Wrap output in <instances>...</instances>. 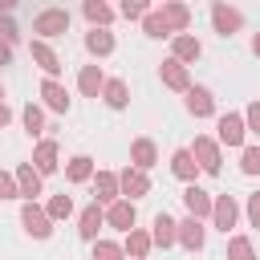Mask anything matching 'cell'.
Here are the masks:
<instances>
[{"instance_id": "6da1fadb", "label": "cell", "mask_w": 260, "mask_h": 260, "mask_svg": "<svg viewBox=\"0 0 260 260\" xmlns=\"http://www.w3.org/2000/svg\"><path fill=\"white\" fill-rule=\"evenodd\" d=\"M32 32H37V41L65 37V32H69V8H41V12L32 16Z\"/></svg>"}, {"instance_id": "7a4b0ae2", "label": "cell", "mask_w": 260, "mask_h": 260, "mask_svg": "<svg viewBox=\"0 0 260 260\" xmlns=\"http://www.w3.org/2000/svg\"><path fill=\"white\" fill-rule=\"evenodd\" d=\"M187 150L195 154V162H199V171H203V175H219V171H223V154H219V142H215V138L195 134V142H191Z\"/></svg>"}, {"instance_id": "3957f363", "label": "cell", "mask_w": 260, "mask_h": 260, "mask_svg": "<svg viewBox=\"0 0 260 260\" xmlns=\"http://www.w3.org/2000/svg\"><path fill=\"white\" fill-rule=\"evenodd\" d=\"M20 228H24L32 240H49V236H53V219H49V211H45L41 203H24V207H20Z\"/></svg>"}, {"instance_id": "277c9868", "label": "cell", "mask_w": 260, "mask_h": 260, "mask_svg": "<svg viewBox=\"0 0 260 260\" xmlns=\"http://www.w3.org/2000/svg\"><path fill=\"white\" fill-rule=\"evenodd\" d=\"M183 207H187V215H191V219H211L215 195H211V191H203L199 183H191V187L183 191Z\"/></svg>"}, {"instance_id": "5b68a950", "label": "cell", "mask_w": 260, "mask_h": 260, "mask_svg": "<svg viewBox=\"0 0 260 260\" xmlns=\"http://www.w3.org/2000/svg\"><path fill=\"white\" fill-rule=\"evenodd\" d=\"M211 24H215V32L219 37H236L240 28H244V12L240 8H228V4H211Z\"/></svg>"}, {"instance_id": "8992f818", "label": "cell", "mask_w": 260, "mask_h": 260, "mask_svg": "<svg viewBox=\"0 0 260 260\" xmlns=\"http://www.w3.org/2000/svg\"><path fill=\"white\" fill-rule=\"evenodd\" d=\"M219 138L215 142H223V146H240L244 150V138H248V126H244V114H219Z\"/></svg>"}, {"instance_id": "52a82bcc", "label": "cell", "mask_w": 260, "mask_h": 260, "mask_svg": "<svg viewBox=\"0 0 260 260\" xmlns=\"http://www.w3.org/2000/svg\"><path fill=\"white\" fill-rule=\"evenodd\" d=\"M240 223V203L232 195H215V207H211V228H219L223 236Z\"/></svg>"}, {"instance_id": "ba28073f", "label": "cell", "mask_w": 260, "mask_h": 260, "mask_svg": "<svg viewBox=\"0 0 260 260\" xmlns=\"http://www.w3.org/2000/svg\"><path fill=\"white\" fill-rule=\"evenodd\" d=\"M158 77H162V85L175 89V93H187V89H191V73H187V65L175 61V57H167V61L158 65Z\"/></svg>"}, {"instance_id": "9c48e42d", "label": "cell", "mask_w": 260, "mask_h": 260, "mask_svg": "<svg viewBox=\"0 0 260 260\" xmlns=\"http://www.w3.org/2000/svg\"><path fill=\"white\" fill-rule=\"evenodd\" d=\"M118 187H122V199H142V195H150V179H146V171H138V167H126L122 175H118Z\"/></svg>"}, {"instance_id": "30bf717a", "label": "cell", "mask_w": 260, "mask_h": 260, "mask_svg": "<svg viewBox=\"0 0 260 260\" xmlns=\"http://www.w3.org/2000/svg\"><path fill=\"white\" fill-rule=\"evenodd\" d=\"M187 114L191 118H215V93L207 85H191L187 89Z\"/></svg>"}, {"instance_id": "8fae6325", "label": "cell", "mask_w": 260, "mask_h": 260, "mask_svg": "<svg viewBox=\"0 0 260 260\" xmlns=\"http://www.w3.org/2000/svg\"><path fill=\"white\" fill-rule=\"evenodd\" d=\"M118 199H122L118 175H114V171H98V175H93V203L110 207V203H118Z\"/></svg>"}, {"instance_id": "7c38bea8", "label": "cell", "mask_w": 260, "mask_h": 260, "mask_svg": "<svg viewBox=\"0 0 260 260\" xmlns=\"http://www.w3.org/2000/svg\"><path fill=\"white\" fill-rule=\"evenodd\" d=\"M98 228H106V207H102V203L81 207V215H77V236L93 244V240H98Z\"/></svg>"}, {"instance_id": "4fadbf2b", "label": "cell", "mask_w": 260, "mask_h": 260, "mask_svg": "<svg viewBox=\"0 0 260 260\" xmlns=\"http://www.w3.org/2000/svg\"><path fill=\"white\" fill-rule=\"evenodd\" d=\"M32 167H37L41 179L53 175V171L61 167V154H57V142H53V138H41V142H37V150H32Z\"/></svg>"}, {"instance_id": "5bb4252c", "label": "cell", "mask_w": 260, "mask_h": 260, "mask_svg": "<svg viewBox=\"0 0 260 260\" xmlns=\"http://www.w3.org/2000/svg\"><path fill=\"white\" fill-rule=\"evenodd\" d=\"M12 175H16V187H20V199H24V203H37V195L45 191V187H41V175H37V167H32V162H20Z\"/></svg>"}, {"instance_id": "9a60e30c", "label": "cell", "mask_w": 260, "mask_h": 260, "mask_svg": "<svg viewBox=\"0 0 260 260\" xmlns=\"http://www.w3.org/2000/svg\"><path fill=\"white\" fill-rule=\"evenodd\" d=\"M106 223H110V228H118V232H134V223H138V211H134V203H130V199H118V203H110V207H106Z\"/></svg>"}, {"instance_id": "2e32d148", "label": "cell", "mask_w": 260, "mask_h": 260, "mask_svg": "<svg viewBox=\"0 0 260 260\" xmlns=\"http://www.w3.org/2000/svg\"><path fill=\"white\" fill-rule=\"evenodd\" d=\"M150 240H154V248H171V244H179V223H175L167 211H158V215L150 219Z\"/></svg>"}, {"instance_id": "e0dca14e", "label": "cell", "mask_w": 260, "mask_h": 260, "mask_svg": "<svg viewBox=\"0 0 260 260\" xmlns=\"http://www.w3.org/2000/svg\"><path fill=\"white\" fill-rule=\"evenodd\" d=\"M179 244L187 248V252H203V244H207V228H203V219H179Z\"/></svg>"}, {"instance_id": "ac0fdd59", "label": "cell", "mask_w": 260, "mask_h": 260, "mask_svg": "<svg viewBox=\"0 0 260 260\" xmlns=\"http://www.w3.org/2000/svg\"><path fill=\"white\" fill-rule=\"evenodd\" d=\"M162 20H167V28L179 37V32H187V24H191V8L183 4V0H162Z\"/></svg>"}, {"instance_id": "d6986e66", "label": "cell", "mask_w": 260, "mask_h": 260, "mask_svg": "<svg viewBox=\"0 0 260 260\" xmlns=\"http://www.w3.org/2000/svg\"><path fill=\"white\" fill-rule=\"evenodd\" d=\"M41 98H45V106H49L53 114H69V106H73V102H69V89H65L61 81H53V77L41 81Z\"/></svg>"}, {"instance_id": "ffe728a7", "label": "cell", "mask_w": 260, "mask_h": 260, "mask_svg": "<svg viewBox=\"0 0 260 260\" xmlns=\"http://www.w3.org/2000/svg\"><path fill=\"white\" fill-rule=\"evenodd\" d=\"M171 57H175V61H183V65H191V61H199V57H203V45H199L191 32H179V37H171Z\"/></svg>"}, {"instance_id": "44dd1931", "label": "cell", "mask_w": 260, "mask_h": 260, "mask_svg": "<svg viewBox=\"0 0 260 260\" xmlns=\"http://www.w3.org/2000/svg\"><path fill=\"white\" fill-rule=\"evenodd\" d=\"M28 53H32V61L41 65V73L57 81V73H61V57L49 49V41H32V45H28Z\"/></svg>"}, {"instance_id": "7402d4cb", "label": "cell", "mask_w": 260, "mask_h": 260, "mask_svg": "<svg viewBox=\"0 0 260 260\" xmlns=\"http://www.w3.org/2000/svg\"><path fill=\"white\" fill-rule=\"evenodd\" d=\"M171 175H175V179H183L187 187L195 183V175H199V162H195V154H191L187 146H179V150L171 154Z\"/></svg>"}, {"instance_id": "603a6c76", "label": "cell", "mask_w": 260, "mask_h": 260, "mask_svg": "<svg viewBox=\"0 0 260 260\" xmlns=\"http://www.w3.org/2000/svg\"><path fill=\"white\" fill-rule=\"evenodd\" d=\"M77 89H81L85 98H102V89H106V73H102V65H81V73H77Z\"/></svg>"}, {"instance_id": "cb8c5ba5", "label": "cell", "mask_w": 260, "mask_h": 260, "mask_svg": "<svg viewBox=\"0 0 260 260\" xmlns=\"http://www.w3.org/2000/svg\"><path fill=\"white\" fill-rule=\"evenodd\" d=\"M154 162H158V146H154L150 138H134V142H130V167L150 171Z\"/></svg>"}, {"instance_id": "d4e9b609", "label": "cell", "mask_w": 260, "mask_h": 260, "mask_svg": "<svg viewBox=\"0 0 260 260\" xmlns=\"http://www.w3.org/2000/svg\"><path fill=\"white\" fill-rule=\"evenodd\" d=\"M122 248H126V260H146V256H150V248H154V240H150V232L134 228V232H126Z\"/></svg>"}, {"instance_id": "484cf974", "label": "cell", "mask_w": 260, "mask_h": 260, "mask_svg": "<svg viewBox=\"0 0 260 260\" xmlns=\"http://www.w3.org/2000/svg\"><path fill=\"white\" fill-rule=\"evenodd\" d=\"M102 102H106L110 110H126V106H130V85H126L122 77H106V89H102Z\"/></svg>"}, {"instance_id": "4316f807", "label": "cell", "mask_w": 260, "mask_h": 260, "mask_svg": "<svg viewBox=\"0 0 260 260\" xmlns=\"http://www.w3.org/2000/svg\"><path fill=\"white\" fill-rule=\"evenodd\" d=\"M85 53L89 57H110L114 53V32L110 28H89L85 32Z\"/></svg>"}, {"instance_id": "83f0119b", "label": "cell", "mask_w": 260, "mask_h": 260, "mask_svg": "<svg viewBox=\"0 0 260 260\" xmlns=\"http://www.w3.org/2000/svg\"><path fill=\"white\" fill-rule=\"evenodd\" d=\"M93 175H98V171H93V158H89V154H73V158L65 162V179H69V183H93Z\"/></svg>"}, {"instance_id": "f1b7e54d", "label": "cell", "mask_w": 260, "mask_h": 260, "mask_svg": "<svg viewBox=\"0 0 260 260\" xmlns=\"http://www.w3.org/2000/svg\"><path fill=\"white\" fill-rule=\"evenodd\" d=\"M81 12H85V20H89L93 28H110V20H114V8H110V4H102V0H85V4H81Z\"/></svg>"}, {"instance_id": "f546056e", "label": "cell", "mask_w": 260, "mask_h": 260, "mask_svg": "<svg viewBox=\"0 0 260 260\" xmlns=\"http://www.w3.org/2000/svg\"><path fill=\"white\" fill-rule=\"evenodd\" d=\"M20 122H24V130H28L32 138H37V134H45V110H41V106H32V102H28V106L20 110Z\"/></svg>"}, {"instance_id": "4dcf8cb0", "label": "cell", "mask_w": 260, "mask_h": 260, "mask_svg": "<svg viewBox=\"0 0 260 260\" xmlns=\"http://www.w3.org/2000/svg\"><path fill=\"white\" fill-rule=\"evenodd\" d=\"M228 260H256V248L248 236H228Z\"/></svg>"}, {"instance_id": "1f68e13d", "label": "cell", "mask_w": 260, "mask_h": 260, "mask_svg": "<svg viewBox=\"0 0 260 260\" xmlns=\"http://www.w3.org/2000/svg\"><path fill=\"white\" fill-rule=\"evenodd\" d=\"M142 32H146V37H154V41H158V37H175V32L167 28V20H162V12H158V8H150V12H146Z\"/></svg>"}, {"instance_id": "d6a6232c", "label": "cell", "mask_w": 260, "mask_h": 260, "mask_svg": "<svg viewBox=\"0 0 260 260\" xmlns=\"http://www.w3.org/2000/svg\"><path fill=\"white\" fill-rule=\"evenodd\" d=\"M45 211H49V219H53V223H57V219H69V215H73V199L61 191V195H53V199L45 203Z\"/></svg>"}, {"instance_id": "836d02e7", "label": "cell", "mask_w": 260, "mask_h": 260, "mask_svg": "<svg viewBox=\"0 0 260 260\" xmlns=\"http://www.w3.org/2000/svg\"><path fill=\"white\" fill-rule=\"evenodd\" d=\"M93 260H126V248L118 240H93Z\"/></svg>"}, {"instance_id": "e575fe53", "label": "cell", "mask_w": 260, "mask_h": 260, "mask_svg": "<svg viewBox=\"0 0 260 260\" xmlns=\"http://www.w3.org/2000/svg\"><path fill=\"white\" fill-rule=\"evenodd\" d=\"M240 171L244 175H260V146H244L240 150Z\"/></svg>"}, {"instance_id": "d590c367", "label": "cell", "mask_w": 260, "mask_h": 260, "mask_svg": "<svg viewBox=\"0 0 260 260\" xmlns=\"http://www.w3.org/2000/svg\"><path fill=\"white\" fill-rule=\"evenodd\" d=\"M146 12H150L146 0H126V4H122V16H126V20H146Z\"/></svg>"}, {"instance_id": "8d00e7d4", "label": "cell", "mask_w": 260, "mask_h": 260, "mask_svg": "<svg viewBox=\"0 0 260 260\" xmlns=\"http://www.w3.org/2000/svg\"><path fill=\"white\" fill-rule=\"evenodd\" d=\"M0 199H20V187H16V175L0 171Z\"/></svg>"}, {"instance_id": "74e56055", "label": "cell", "mask_w": 260, "mask_h": 260, "mask_svg": "<svg viewBox=\"0 0 260 260\" xmlns=\"http://www.w3.org/2000/svg\"><path fill=\"white\" fill-rule=\"evenodd\" d=\"M244 126H248V134H260V102H248V110H244Z\"/></svg>"}, {"instance_id": "f35d334b", "label": "cell", "mask_w": 260, "mask_h": 260, "mask_svg": "<svg viewBox=\"0 0 260 260\" xmlns=\"http://www.w3.org/2000/svg\"><path fill=\"white\" fill-rule=\"evenodd\" d=\"M244 215H248V223H252V228H260V191H252V195H248Z\"/></svg>"}, {"instance_id": "ab89813d", "label": "cell", "mask_w": 260, "mask_h": 260, "mask_svg": "<svg viewBox=\"0 0 260 260\" xmlns=\"http://www.w3.org/2000/svg\"><path fill=\"white\" fill-rule=\"evenodd\" d=\"M0 37H4L8 45H16V41H20V28H16V20H12V16H0Z\"/></svg>"}, {"instance_id": "60d3db41", "label": "cell", "mask_w": 260, "mask_h": 260, "mask_svg": "<svg viewBox=\"0 0 260 260\" xmlns=\"http://www.w3.org/2000/svg\"><path fill=\"white\" fill-rule=\"evenodd\" d=\"M0 65H12V45L0 37Z\"/></svg>"}, {"instance_id": "b9f144b4", "label": "cell", "mask_w": 260, "mask_h": 260, "mask_svg": "<svg viewBox=\"0 0 260 260\" xmlns=\"http://www.w3.org/2000/svg\"><path fill=\"white\" fill-rule=\"evenodd\" d=\"M8 122H12V110H8V106H0V130H4Z\"/></svg>"}, {"instance_id": "7bdbcfd3", "label": "cell", "mask_w": 260, "mask_h": 260, "mask_svg": "<svg viewBox=\"0 0 260 260\" xmlns=\"http://www.w3.org/2000/svg\"><path fill=\"white\" fill-rule=\"evenodd\" d=\"M252 53H256V57H260V32H256V37H252Z\"/></svg>"}, {"instance_id": "ee69618b", "label": "cell", "mask_w": 260, "mask_h": 260, "mask_svg": "<svg viewBox=\"0 0 260 260\" xmlns=\"http://www.w3.org/2000/svg\"><path fill=\"white\" fill-rule=\"evenodd\" d=\"M0 106H4V85H0Z\"/></svg>"}]
</instances>
